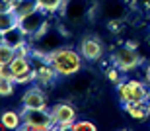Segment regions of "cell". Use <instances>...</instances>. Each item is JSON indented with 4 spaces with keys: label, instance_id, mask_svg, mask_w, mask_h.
Masks as SVG:
<instances>
[{
    "label": "cell",
    "instance_id": "cell-1",
    "mask_svg": "<svg viewBox=\"0 0 150 131\" xmlns=\"http://www.w3.org/2000/svg\"><path fill=\"white\" fill-rule=\"evenodd\" d=\"M59 76H74L82 70V53L74 51L72 47H57L47 55Z\"/></svg>",
    "mask_w": 150,
    "mask_h": 131
},
{
    "label": "cell",
    "instance_id": "cell-2",
    "mask_svg": "<svg viewBox=\"0 0 150 131\" xmlns=\"http://www.w3.org/2000/svg\"><path fill=\"white\" fill-rule=\"evenodd\" d=\"M23 127L25 131H47L55 129V120L53 114L45 110H35V108H23Z\"/></svg>",
    "mask_w": 150,
    "mask_h": 131
},
{
    "label": "cell",
    "instance_id": "cell-3",
    "mask_svg": "<svg viewBox=\"0 0 150 131\" xmlns=\"http://www.w3.org/2000/svg\"><path fill=\"white\" fill-rule=\"evenodd\" d=\"M148 96L146 80H121L117 84V100L121 104L127 102H142Z\"/></svg>",
    "mask_w": 150,
    "mask_h": 131
},
{
    "label": "cell",
    "instance_id": "cell-4",
    "mask_svg": "<svg viewBox=\"0 0 150 131\" xmlns=\"http://www.w3.org/2000/svg\"><path fill=\"white\" fill-rule=\"evenodd\" d=\"M140 61H142V57H140L139 49L129 45V43L117 47L115 53H113V65H117L123 73H129V70L137 68L140 65Z\"/></svg>",
    "mask_w": 150,
    "mask_h": 131
},
{
    "label": "cell",
    "instance_id": "cell-5",
    "mask_svg": "<svg viewBox=\"0 0 150 131\" xmlns=\"http://www.w3.org/2000/svg\"><path fill=\"white\" fill-rule=\"evenodd\" d=\"M51 114H53L57 129H70V125L76 121V108H74L72 104H67V102L55 104L51 108Z\"/></svg>",
    "mask_w": 150,
    "mask_h": 131
},
{
    "label": "cell",
    "instance_id": "cell-6",
    "mask_svg": "<svg viewBox=\"0 0 150 131\" xmlns=\"http://www.w3.org/2000/svg\"><path fill=\"white\" fill-rule=\"evenodd\" d=\"M22 106L23 108H35V110H45L47 108V96L43 92V86H31L22 94Z\"/></svg>",
    "mask_w": 150,
    "mask_h": 131
},
{
    "label": "cell",
    "instance_id": "cell-7",
    "mask_svg": "<svg viewBox=\"0 0 150 131\" xmlns=\"http://www.w3.org/2000/svg\"><path fill=\"white\" fill-rule=\"evenodd\" d=\"M80 53L88 61H100L101 55H103V45H101V41L98 37L90 35V37H84L80 41Z\"/></svg>",
    "mask_w": 150,
    "mask_h": 131
},
{
    "label": "cell",
    "instance_id": "cell-8",
    "mask_svg": "<svg viewBox=\"0 0 150 131\" xmlns=\"http://www.w3.org/2000/svg\"><path fill=\"white\" fill-rule=\"evenodd\" d=\"M0 43H6V45L18 49V47H22V45L28 43V33H25L23 28L18 23V26H14V28H10V29H6V31L0 33Z\"/></svg>",
    "mask_w": 150,
    "mask_h": 131
},
{
    "label": "cell",
    "instance_id": "cell-9",
    "mask_svg": "<svg viewBox=\"0 0 150 131\" xmlns=\"http://www.w3.org/2000/svg\"><path fill=\"white\" fill-rule=\"evenodd\" d=\"M123 108L133 120H139V121L146 120L150 115V104L146 100H142V102H127V104H123Z\"/></svg>",
    "mask_w": 150,
    "mask_h": 131
},
{
    "label": "cell",
    "instance_id": "cell-10",
    "mask_svg": "<svg viewBox=\"0 0 150 131\" xmlns=\"http://www.w3.org/2000/svg\"><path fill=\"white\" fill-rule=\"evenodd\" d=\"M64 14L70 22H80L84 16H86V4H84V0H68L67 4H64Z\"/></svg>",
    "mask_w": 150,
    "mask_h": 131
},
{
    "label": "cell",
    "instance_id": "cell-11",
    "mask_svg": "<svg viewBox=\"0 0 150 131\" xmlns=\"http://www.w3.org/2000/svg\"><path fill=\"white\" fill-rule=\"evenodd\" d=\"M0 121H2V129H22L23 115L16 110H6L0 117Z\"/></svg>",
    "mask_w": 150,
    "mask_h": 131
},
{
    "label": "cell",
    "instance_id": "cell-12",
    "mask_svg": "<svg viewBox=\"0 0 150 131\" xmlns=\"http://www.w3.org/2000/svg\"><path fill=\"white\" fill-rule=\"evenodd\" d=\"M59 76V73L55 70V67L51 63H47L43 68H39V70H35V84L39 86H49L53 80Z\"/></svg>",
    "mask_w": 150,
    "mask_h": 131
},
{
    "label": "cell",
    "instance_id": "cell-13",
    "mask_svg": "<svg viewBox=\"0 0 150 131\" xmlns=\"http://www.w3.org/2000/svg\"><path fill=\"white\" fill-rule=\"evenodd\" d=\"M10 68H12V74H14V82L20 74L28 73L29 68H31V59L25 57V55H16V57L10 61Z\"/></svg>",
    "mask_w": 150,
    "mask_h": 131
},
{
    "label": "cell",
    "instance_id": "cell-14",
    "mask_svg": "<svg viewBox=\"0 0 150 131\" xmlns=\"http://www.w3.org/2000/svg\"><path fill=\"white\" fill-rule=\"evenodd\" d=\"M103 14L109 20H121L123 14H125V6L119 0H107L105 4H103Z\"/></svg>",
    "mask_w": 150,
    "mask_h": 131
},
{
    "label": "cell",
    "instance_id": "cell-15",
    "mask_svg": "<svg viewBox=\"0 0 150 131\" xmlns=\"http://www.w3.org/2000/svg\"><path fill=\"white\" fill-rule=\"evenodd\" d=\"M37 8H39V2H37V0H18L12 12L18 16V20H22L23 16L31 14V12L37 10Z\"/></svg>",
    "mask_w": 150,
    "mask_h": 131
},
{
    "label": "cell",
    "instance_id": "cell-16",
    "mask_svg": "<svg viewBox=\"0 0 150 131\" xmlns=\"http://www.w3.org/2000/svg\"><path fill=\"white\" fill-rule=\"evenodd\" d=\"M76 76V74H74ZM92 76H90L88 73H82L80 76H76V78L72 80V92L74 94H86V92L90 90V84H92Z\"/></svg>",
    "mask_w": 150,
    "mask_h": 131
},
{
    "label": "cell",
    "instance_id": "cell-17",
    "mask_svg": "<svg viewBox=\"0 0 150 131\" xmlns=\"http://www.w3.org/2000/svg\"><path fill=\"white\" fill-rule=\"evenodd\" d=\"M39 2V8L41 10H45L47 14H55L57 10H62L64 8V4H67V0H37Z\"/></svg>",
    "mask_w": 150,
    "mask_h": 131
},
{
    "label": "cell",
    "instance_id": "cell-18",
    "mask_svg": "<svg viewBox=\"0 0 150 131\" xmlns=\"http://www.w3.org/2000/svg\"><path fill=\"white\" fill-rule=\"evenodd\" d=\"M18 23H20V20H18V16L14 12H2L0 14V31H6V29L14 28Z\"/></svg>",
    "mask_w": 150,
    "mask_h": 131
},
{
    "label": "cell",
    "instance_id": "cell-19",
    "mask_svg": "<svg viewBox=\"0 0 150 131\" xmlns=\"http://www.w3.org/2000/svg\"><path fill=\"white\" fill-rule=\"evenodd\" d=\"M14 80L12 78H4V76H0V96L2 98H8L14 94Z\"/></svg>",
    "mask_w": 150,
    "mask_h": 131
},
{
    "label": "cell",
    "instance_id": "cell-20",
    "mask_svg": "<svg viewBox=\"0 0 150 131\" xmlns=\"http://www.w3.org/2000/svg\"><path fill=\"white\" fill-rule=\"evenodd\" d=\"M16 57V49L6 43H0V63H10Z\"/></svg>",
    "mask_w": 150,
    "mask_h": 131
},
{
    "label": "cell",
    "instance_id": "cell-21",
    "mask_svg": "<svg viewBox=\"0 0 150 131\" xmlns=\"http://www.w3.org/2000/svg\"><path fill=\"white\" fill-rule=\"evenodd\" d=\"M121 68L117 67V65H113V67H107V70H105V76L109 78V82H113V84H119L121 82Z\"/></svg>",
    "mask_w": 150,
    "mask_h": 131
},
{
    "label": "cell",
    "instance_id": "cell-22",
    "mask_svg": "<svg viewBox=\"0 0 150 131\" xmlns=\"http://www.w3.org/2000/svg\"><path fill=\"white\" fill-rule=\"evenodd\" d=\"M98 127H96L94 121H74L72 125H70V131H96Z\"/></svg>",
    "mask_w": 150,
    "mask_h": 131
},
{
    "label": "cell",
    "instance_id": "cell-23",
    "mask_svg": "<svg viewBox=\"0 0 150 131\" xmlns=\"http://www.w3.org/2000/svg\"><path fill=\"white\" fill-rule=\"evenodd\" d=\"M18 0H0V12H12Z\"/></svg>",
    "mask_w": 150,
    "mask_h": 131
},
{
    "label": "cell",
    "instance_id": "cell-24",
    "mask_svg": "<svg viewBox=\"0 0 150 131\" xmlns=\"http://www.w3.org/2000/svg\"><path fill=\"white\" fill-rule=\"evenodd\" d=\"M144 80H146V84L150 86V65L146 67V70H144Z\"/></svg>",
    "mask_w": 150,
    "mask_h": 131
},
{
    "label": "cell",
    "instance_id": "cell-25",
    "mask_svg": "<svg viewBox=\"0 0 150 131\" xmlns=\"http://www.w3.org/2000/svg\"><path fill=\"white\" fill-rule=\"evenodd\" d=\"M146 102L150 104V88H148V96H146Z\"/></svg>",
    "mask_w": 150,
    "mask_h": 131
}]
</instances>
